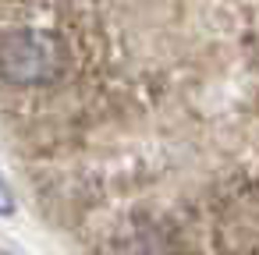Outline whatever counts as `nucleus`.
Returning <instances> with one entry per match:
<instances>
[{
	"instance_id": "obj_1",
	"label": "nucleus",
	"mask_w": 259,
	"mask_h": 255,
	"mask_svg": "<svg viewBox=\"0 0 259 255\" xmlns=\"http://www.w3.org/2000/svg\"><path fill=\"white\" fill-rule=\"evenodd\" d=\"M71 71L68 39L43 18H18L0 29V89L50 92Z\"/></svg>"
},
{
	"instance_id": "obj_2",
	"label": "nucleus",
	"mask_w": 259,
	"mask_h": 255,
	"mask_svg": "<svg viewBox=\"0 0 259 255\" xmlns=\"http://www.w3.org/2000/svg\"><path fill=\"white\" fill-rule=\"evenodd\" d=\"M8 213H15V198H11L8 184L0 181V216H8Z\"/></svg>"
}]
</instances>
